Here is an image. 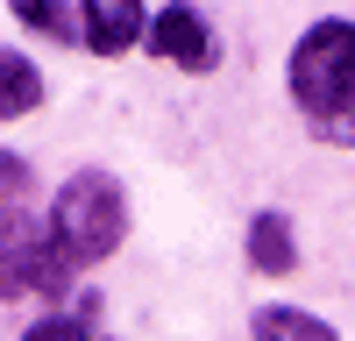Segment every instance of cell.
<instances>
[{"mask_svg": "<svg viewBox=\"0 0 355 341\" xmlns=\"http://www.w3.org/2000/svg\"><path fill=\"white\" fill-rule=\"evenodd\" d=\"M50 235H57V249L71 256V270L107 263V256L121 249V235H128L121 185H114L107 170H71V178L57 185V199H50Z\"/></svg>", "mask_w": 355, "mask_h": 341, "instance_id": "cell-2", "label": "cell"}, {"mask_svg": "<svg viewBox=\"0 0 355 341\" xmlns=\"http://www.w3.org/2000/svg\"><path fill=\"white\" fill-rule=\"evenodd\" d=\"M28 192H36V170H28V157L0 150V213H8V207H21Z\"/></svg>", "mask_w": 355, "mask_h": 341, "instance_id": "cell-10", "label": "cell"}, {"mask_svg": "<svg viewBox=\"0 0 355 341\" xmlns=\"http://www.w3.org/2000/svg\"><path fill=\"white\" fill-rule=\"evenodd\" d=\"M21 341H93V320H85V313H50V320H36Z\"/></svg>", "mask_w": 355, "mask_h": 341, "instance_id": "cell-11", "label": "cell"}, {"mask_svg": "<svg viewBox=\"0 0 355 341\" xmlns=\"http://www.w3.org/2000/svg\"><path fill=\"white\" fill-rule=\"evenodd\" d=\"M43 107V71L36 57H21L0 43V121H28V114Z\"/></svg>", "mask_w": 355, "mask_h": 341, "instance_id": "cell-7", "label": "cell"}, {"mask_svg": "<svg viewBox=\"0 0 355 341\" xmlns=\"http://www.w3.org/2000/svg\"><path fill=\"white\" fill-rule=\"evenodd\" d=\"M8 8H15L21 28H36V36H50V43H71V36H78V21L57 8V0H8Z\"/></svg>", "mask_w": 355, "mask_h": 341, "instance_id": "cell-9", "label": "cell"}, {"mask_svg": "<svg viewBox=\"0 0 355 341\" xmlns=\"http://www.w3.org/2000/svg\"><path fill=\"white\" fill-rule=\"evenodd\" d=\"M150 50L164 57L171 71H214V28H206V15L185 8V0L157 8V21H150Z\"/></svg>", "mask_w": 355, "mask_h": 341, "instance_id": "cell-4", "label": "cell"}, {"mask_svg": "<svg viewBox=\"0 0 355 341\" xmlns=\"http://www.w3.org/2000/svg\"><path fill=\"white\" fill-rule=\"evenodd\" d=\"M284 85L299 100L306 128L334 150H355V21L327 15L313 21L299 43H291V64H284Z\"/></svg>", "mask_w": 355, "mask_h": 341, "instance_id": "cell-1", "label": "cell"}, {"mask_svg": "<svg viewBox=\"0 0 355 341\" xmlns=\"http://www.w3.org/2000/svg\"><path fill=\"white\" fill-rule=\"evenodd\" d=\"M249 263L263 277H291V270H299V235H291V220L277 207L249 220Z\"/></svg>", "mask_w": 355, "mask_h": 341, "instance_id": "cell-6", "label": "cell"}, {"mask_svg": "<svg viewBox=\"0 0 355 341\" xmlns=\"http://www.w3.org/2000/svg\"><path fill=\"white\" fill-rule=\"evenodd\" d=\"M85 15V50L93 57H121L142 43V0H78Z\"/></svg>", "mask_w": 355, "mask_h": 341, "instance_id": "cell-5", "label": "cell"}, {"mask_svg": "<svg viewBox=\"0 0 355 341\" xmlns=\"http://www.w3.org/2000/svg\"><path fill=\"white\" fill-rule=\"evenodd\" d=\"M71 277H78V270H71V256L57 249L50 220L21 213V207H8V213H0V299H21V292L57 299Z\"/></svg>", "mask_w": 355, "mask_h": 341, "instance_id": "cell-3", "label": "cell"}, {"mask_svg": "<svg viewBox=\"0 0 355 341\" xmlns=\"http://www.w3.org/2000/svg\"><path fill=\"white\" fill-rule=\"evenodd\" d=\"M249 334H256V341H341V334L320 320V313H306V306H256Z\"/></svg>", "mask_w": 355, "mask_h": 341, "instance_id": "cell-8", "label": "cell"}]
</instances>
